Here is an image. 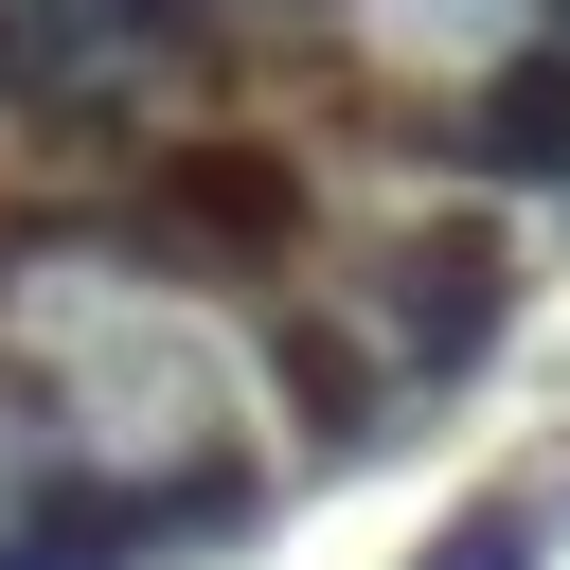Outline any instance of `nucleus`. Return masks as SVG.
I'll return each instance as SVG.
<instances>
[{"label": "nucleus", "instance_id": "5", "mask_svg": "<svg viewBox=\"0 0 570 570\" xmlns=\"http://www.w3.org/2000/svg\"><path fill=\"white\" fill-rule=\"evenodd\" d=\"M267 374H285V410H303V445H321V463H356V445H374V410H392V374H374L338 321H267Z\"/></svg>", "mask_w": 570, "mask_h": 570}, {"label": "nucleus", "instance_id": "6", "mask_svg": "<svg viewBox=\"0 0 570 570\" xmlns=\"http://www.w3.org/2000/svg\"><path fill=\"white\" fill-rule=\"evenodd\" d=\"M534 552H552V517H534V499H463L410 570H534Z\"/></svg>", "mask_w": 570, "mask_h": 570}, {"label": "nucleus", "instance_id": "3", "mask_svg": "<svg viewBox=\"0 0 570 570\" xmlns=\"http://www.w3.org/2000/svg\"><path fill=\"white\" fill-rule=\"evenodd\" d=\"M445 160H463V178H517V196H570V36L499 53V89L445 125Z\"/></svg>", "mask_w": 570, "mask_h": 570}, {"label": "nucleus", "instance_id": "1", "mask_svg": "<svg viewBox=\"0 0 570 570\" xmlns=\"http://www.w3.org/2000/svg\"><path fill=\"white\" fill-rule=\"evenodd\" d=\"M374 321H392V374H481L499 356V321H517V267L481 249V232H410L392 267H374Z\"/></svg>", "mask_w": 570, "mask_h": 570}, {"label": "nucleus", "instance_id": "8", "mask_svg": "<svg viewBox=\"0 0 570 570\" xmlns=\"http://www.w3.org/2000/svg\"><path fill=\"white\" fill-rule=\"evenodd\" d=\"M534 36H570V0H534Z\"/></svg>", "mask_w": 570, "mask_h": 570}, {"label": "nucleus", "instance_id": "4", "mask_svg": "<svg viewBox=\"0 0 570 570\" xmlns=\"http://www.w3.org/2000/svg\"><path fill=\"white\" fill-rule=\"evenodd\" d=\"M0 107L53 125V142H107V53H89L53 0H0Z\"/></svg>", "mask_w": 570, "mask_h": 570}, {"label": "nucleus", "instance_id": "2", "mask_svg": "<svg viewBox=\"0 0 570 570\" xmlns=\"http://www.w3.org/2000/svg\"><path fill=\"white\" fill-rule=\"evenodd\" d=\"M142 214L178 232V249H303V160L285 142H160V178H142Z\"/></svg>", "mask_w": 570, "mask_h": 570}, {"label": "nucleus", "instance_id": "7", "mask_svg": "<svg viewBox=\"0 0 570 570\" xmlns=\"http://www.w3.org/2000/svg\"><path fill=\"white\" fill-rule=\"evenodd\" d=\"M53 18H71L89 53H196V36H214L196 0H53Z\"/></svg>", "mask_w": 570, "mask_h": 570}]
</instances>
